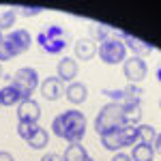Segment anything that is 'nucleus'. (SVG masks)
<instances>
[{"mask_svg": "<svg viewBox=\"0 0 161 161\" xmlns=\"http://www.w3.org/2000/svg\"><path fill=\"white\" fill-rule=\"evenodd\" d=\"M52 133L67 140L69 144H80L86 136V116L80 110H67L52 120Z\"/></svg>", "mask_w": 161, "mask_h": 161, "instance_id": "f257e3e1", "label": "nucleus"}, {"mask_svg": "<svg viewBox=\"0 0 161 161\" xmlns=\"http://www.w3.org/2000/svg\"><path fill=\"white\" fill-rule=\"evenodd\" d=\"M69 43V32L60 24H50L41 28L37 35V45L45 54H60Z\"/></svg>", "mask_w": 161, "mask_h": 161, "instance_id": "f03ea898", "label": "nucleus"}, {"mask_svg": "<svg viewBox=\"0 0 161 161\" xmlns=\"http://www.w3.org/2000/svg\"><path fill=\"white\" fill-rule=\"evenodd\" d=\"M125 125H129L127 120V116H125V108L123 105H118V103H108V105H103L97 114V118H95V129H97V133H108V131H116V129H120Z\"/></svg>", "mask_w": 161, "mask_h": 161, "instance_id": "7ed1b4c3", "label": "nucleus"}, {"mask_svg": "<svg viewBox=\"0 0 161 161\" xmlns=\"http://www.w3.org/2000/svg\"><path fill=\"white\" fill-rule=\"evenodd\" d=\"M97 56L105 64H120L127 60V45L120 39V32L112 30V37H108L97 45Z\"/></svg>", "mask_w": 161, "mask_h": 161, "instance_id": "20e7f679", "label": "nucleus"}, {"mask_svg": "<svg viewBox=\"0 0 161 161\" xmlns=\"http://www.w3.org/2000/svg\"><path fill=\"white\" fill-rule=\"evenodd\" d=\"M103 95L110 97L112 103H118V105H142L144 88L136 84H127L125 88H103Z\"/></svg>", "mask_w": 161, "mask_h": 161, "instance_id": "39448f33", "label": "nucleus"}, {"mask_svg": "<svg viewBox=\"0 0 161 161\" xmlns=\"http://www.w3.org/2000/svg\"><path fill=\"white\" fill-rule=\"evenodd\" d=\"M11 84L19 88V92H22V97H24V101H26V99H32V92H35V88L41 84V80H39L37 69H32V67H22V69H17V71L13 73Z\"/></svg>", "mask_w": 161, "mask_h": 161, "instance_id": "423d86ee", "label": "nucleus"}, {"mask_svg": "<svg viewBox=\"0 0 161 161\" xmlns=\"http://www.w3.org/2000/svg\"><path fill=\"white\" fill-rule=\"evenodd\" d=\"M2 41L7 43L9 52L13 54V58H15V56H22V54H26V52L30 50V45H32V35H30L26 28H17V30H11L7 37H2Z\"/></svg>", "mask_w": 161, "mask_h": 161, "instance_id": "0eeeda50", "label": "nucleus"}, {"mask_svg": "<svg viewBox=\"0 0 161 161\" xmlns=\"http://www.w3.org/2000/svg\"><path fill=\"white\" fill-rule=\"evenodd\" d=\"M123 73H125V77L129 80V84L140 86V82H144V77L148 73V67H146L144 58L131 56V58H127V60L123 62Z\"/></svg>", "mask_w": 161, "mask_h": 161, "instance_id": "6e6552de", "label": "nucleus"}, {"mask_svg": "<svg viewBox=\"0 0 161 161\" xmlns=\"http://www.w3.org/2000/svg\"><path fill=\"white\" fill-rule=\"evenodd\" d=\"M120 39L125 41L127 50H131V52H133V56H137V58H146V56L153 54V50H155L153 43H146V41L133 37V35H129V32H125V30H120Z\"/></svg>", "mask_w": 161, "mask_h": 161, "instance_id": "1a4fd4ad", "label": "nucleus"}, {"mask_svg": "<svg viewBox=\"0 0 161 161\" xmlns=\"http://www.w3.org/2000/svg\"><path fill=\"white\" fill-rule=\"evenodd\" d=\"M41 105L35 99H26L17 105V123H39Z\"/></svg>", "mask_w": 161, "mask_h": 161, "instance_id": "9d476101", "label": "nucleus"}, {"mask_svg": "<svg viewBox=\"0 0 161 161\" xmlns=\"http://www.w3.org/2000/svg\"><path fill=\"white\" fill-rule=\"evenodd\" d=\"M77 71H80V64L75 58H69V56H64L60 58V62L56 64V77L60 80V82H73L75 77H77Z\"/></svg>", "mask_w": 161, "mask_h": 161, "instance_id": "9b49d317", "label": "nucleus"}, {"mask_svg": "<svg viewBox=\"0 0 161 161\" xmlns=\"http://www.w3.org/2000/svg\"><path fill=\"white\" fill-rule=\"evenodd\" d=\"M39 88H41L43 99H47V101H58V99H60V95L64 92L62 82L56 77V75H47V77L39 84Z\"/></svg>", "mask_w": 161, "mask_h": 161, "instance_id": "f8f14e48", "label": "nucleus"}, {"mask_svg": "<svg viewBox=\"0 0 161 161\" xmlns=\"http://www.w3.org/2000/svg\"><path fill=\"white\" fill-rule=\"evenodd\" d=\"M64 95H67L69 103L80 105V103H84V101L88 99V88H86L84 82H71L69 86L64 88Z\"/></svg>", "mask_w": 161, "mask_h": 161, "instance_id": "ddd939ff", "label": "nucleus"}, {"mask_svg": "<svg viewBox=\"0 0 161 161\" xmlns=\"http://www.w3.org/2000/svg\"><path fill=\"white\" fill-rule=\"evenodd\" d=\"M22 101H24V97H22V92H19V88H17V86L7 84V86L0 88V105L11 108V105H19Z\"/></svg>", "mask_w": 161, "mask_h": 161, "instance_id": "4468645a", "label": "nucleus"}, {"mask_svg": "<svg viewBox=\"0 0 161 161\" xmlns=\"http://www.w3.org/2000/svg\"><path fill=\"white\" fill-rule=\"evenodd\" d=\"M75 56L80 58V60H90L95 54H97V43L92 41V39L88 37H82L75 41Z\"/></svg>", "mask_w": 161, "mask_h": 161, "instance_id": "2eb2a0df", "label": "nucleus"}, {"mask_svg": "<svg viewBox=\"0 0 161 161\" xmlns=\"http://www.w3.org/2000/svg\"><path fill=\"white\" fill-rule=\"evenodd\" d=\"M131 161H153L155 157V150L153 144H144V142H137L136 146H131Z\"/></svg>", "mask_w": 161, "mask_h": 161, "instance_id": "dca6fc26", "label": "nucleus"}, {"mask_svg": "<svg viewBox=\"0 0 161 161\" xmlns=\"http://www.w3.org/2000/svg\"><path fill=\"white\" fill-rule=\"evenodd\" d=\"M90 155L82 144H69L62 153V161H86Z\"/></svg>", "mask_w": 161, "mask_h": 161, "instance_id": "f3484780", "label": "nucleus"}, {"mask_svg": "<svg viewBox=\"0 0 161 161\" xmlns=\"http://www.w3.org/2000/svg\"><path fill=\"white\" fill-rule=\"evenodd\" d=\"M118 136H120V142H123V148L125 146H136L137 142V127L136 125H125L118 129Z\"/></svg>", "mask_w": 161, "mask_h": 161, "instance_id": "a211bd4d", "label": "nucleus"}, {"mask_svg": "<svg viewBox=\"0 0 161 161\" xmlns=\"http://www.w3.org/2000/svg\"><path fill=\"white\" fill-rule=\"evenodd\" d=\"M101 144L105 150H120L123 148V142H120V136H118V129L116 131H108V133H101L99 136Z\"/></svg>", "mask_w": 161, "mask_h": 161, "instance_id": "6ab92c4d", "label": "nucleus"}, {"mask_svg": "<svg viewBox=\"0 0 161 161\" xmlns=\"http://www.w3.org/2000/svg\"><path fill=\"white\" fill-rule=\"evenodd\" d=\"M47 142H50V133H47V129H43V127H39L37 131L32 133V137L28 140V146L35 150H41L47 146Z\"/></svg>", "mask_w": 161, "mask_h": 161, "instance_id": "aec40b11", "label": "nucleus"}, {"mask_svg": "<svg viewBox=\"0 0 161 161\" xmlns=\"http://www.w3.org/2000/svg\"><path fill=\"white\" fill-rule=\"evenodd\" d=\"M15 19H17V9H7V11L0 13V32L2 30H11L15 26Z\"/></svg>", "mask_w": 161, "mask_h": 161, "instance_id": "412c9836", "label": "nucleus"}, {"mask_svg": "<svg viewBox=\"0 0 161 161\" xmlns=\"http://www.w3.org/2000/svg\"><path fill=\"white\" fill-rule=\"evenodd\" d=\"M155 137H157L155 127H150V125H137V140H140V142H144V144H153Z\"/></svg>", "mask_w": 161, "mask_h": 161, "instance_id": "4be33fe9", "label": "nucleus"}, {"mask_svg": "<svg viewBox=\"0 0 161 161\" xmlns=\"http://www.w3.org/2000/svg\"><path fill=\"white\" fill-rule=\"evenodd\" d=\"M108 37H112V28H108V26H103V24H92L90 26V37L88 39H92V41H105Z\"/></svg>", "mask_w": 161, "mask_h": 161, "instance_id": "5701e85b", "label": "nucleus"}, {"mask_svg": "<svg viewBox=\"0 0 161 161\" xmlns=\"http://www.w3.org/2000/svg\"><path fill=\"white\" fill-rule=\"evenodd\" d=\"M37 129H39V123H17V136L24 142H28Z\"/></svg>", "mask_w": 161, "mask_h": 161, "instance_id": "b1692460", "label": "nucleus"}, {"mask_svg": "<svg viewBox=\"0 0 161 161\" xmlns=\"http://www.w3.org/2000/svg\"><path fill=\"white\" fill-rule=\"evenodd\" d=\"M39 13H41V7H17V15L32 17V15H39Z\"/></svg>", "mask_w": 161, "mask_h": 161, "instance_id": "393cba45", "label": "nucleus"}, {"mask_svg": "<svg viewBox=\"0 0 161 161\" xmlns=\"http://www.w3.org/2000/svg\"><path fill=\"white\" fill-rule=\"evenodd\" d=\"M41 161H62V155H56V153H45Z\"/></svg>", "mask_w": 161, "mask_h": 161, "instance_id": "a878e982", "label": "nucleus"}, {"mask_svg": "<svg viewBox=\"0 0 161 161\" xmlns=\"http://www.w3.org/2000/svg\"><path fill=\"white\" fill-rule=\"evenodd\" d=\"M112 161H131V157H129L127 153H114Z\"/></svg>", "mask_w": 161, "mask_h": 161, "instance_id": "bb28decb", "label": "nucleus"}, {"mask_svg": "<svg viewBox=\"0 0 161 161\" xmlns=\"http://www.w3.org/2000/svg\"><path fill=\"white\" fill-rule=\"evenodd\" d=\"M153 150H155L157 155H161V133H157V137H155V142H153Z\"/></svg>", "mask_w": 161, "mask_h": 161, "instance_id": "cd10ccee", "label": "nucleus"}, {"mask_svg": "<svg viewBox=\"0 0 161 161\" xmlns=\"http://www.w3.org/2000/svg\"><path fill=\"white\" fill-rule=\"evenodd\" d=\"M0 161H15V159H13L11 153H7V150H0Z\"/></svg>", "mask_w": 161, "mask_h": 161, "instance_id": "c85d7f7f", "label": "nucleus"}, {"mask_svg": "<svg viewBox=\"0 0 161 161\" xmlns=\"http://www.w3.org/2000/svg\"><path fill=\"white\" fill-rule=\"evenodd\" d=\"M155 75H157V80H159V84H161V64L157 67V73H155Z\"/></svg>", "mask_w": 161, "mask_h": 161, "instance_id": "c756f323", "label": "nucleus"}, {"mask_svg": "<svg viewBox=\"0 0 161 161\" xmlns=\"http://www.w3.org/2000/svg\"><path fill=\"white\" fill-rule=\"evenodd\" d=\"M0 77H2V64H0Z\"/></svg>", "mask_w": 161, "mask_h": 161, "instance_id": "7c9ffc66", "label": "nucleus"}, {"mask_svg": "<svg viewBox=\"0 0 161 161\" xmlns=\"http://www.w3.org/2000/svg\"><path fill=\"white\" fill-rule=\"evenodd\" d=\"M86 161H95V159H92V157H88V159H86Z\"/></svg>", "mask_w": 161, "mask_h": 161, "instance_id": "2f4dec72", "label": "nucleus"}, {"mask_svg": "<svg viewBox=\"0 0 161 161\" xmlns=\"http://www.w3.org/2000/svg\"><path fill=\"white\" fill-rule=\"evenodd\" d=\"M0 43H2V32H0Z\"/></svg>", "mask_w": 161, "mask_h": 161, "instance_id": "473e14b6", "label": "nucleus"}, {"mask_svg": "<svg viewBox=\"0 0 161 161\" xmlns=\"http://www.w3.org/2000/svg\"><path fill=\"white\" fill-rule=\"evenodd\" d=\"M159 110H161V99H159Z\"/></svg>", "mask_w": 161, "mask_h": 161, "instance_id": "72a5a7b5", "label": "nucleus"}]
</instances>
